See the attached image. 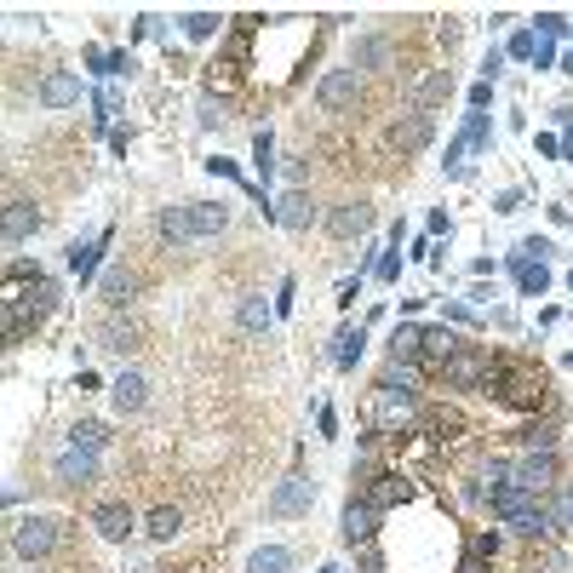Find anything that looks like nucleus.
Returning <instances> with one entry per match:
<instances>
[{"instance_id":"f257e3e1","label":"nucleus","mask_w":573,"mask_h":573,"mask_svg":"<svg viewBox=\"0 0 573 573\" xmlns=\"http://www.w3.org/2000/svg\"><path fill=\"white\" fill-rule=\"evenodd\" d=\"M487 396L510 401V407H539L545 401V373L533 368V361H493V373H487Z\"/></svg>"},{"instance_id":"f03ea898","label":"nucleus","mask_w":573,"mask_h":573,"mask_svg":"<svg viewBox=\"0 0 573 573\" xmlns=\"http://www.w3.org/2000/svg\"><path fill=\"white\" fill-rule=\"evenodd\" d=\"M52 545H58V522L52 516H18L12 522V556L41 562V556H52Z\"/></svg>"},{"instance_id":"7ed1b4c3","label":"nucleus","mask_w":573,"mask_h":573,"mask_svg":"<svg viewBox=\"0 0 573 573\" xmlns=\"http://www.w3.org/2000/svg\"><path fill=\"white\" fill-rule=\"evenodd\" d=\"M487 373H493V356H487V350H476V345H465L459 356H447L442 384H447V390H482Z\"/></svg>"},{"instance_id":"20e7f679","label":"nucleus","mask_w":573,"mask_h":573,"mask_svg":"<svg viewBox=\"0 0 573 573\" xmlns=\"http://www.w3.org/2000/svg\"><path fill=\"white\" fill-rule=\"evenodd\" d=\"M315 104H321L327 115H338V109H356V104H361V75H356V69H327V75L315 81Z\"/></svg>"},{"instance_id":"39448f33","label":"nucleus","mask_w":573,"mask_h":573,"mask_svg":"<svg viewBox=\"0 0 573 573\" xmlns=\"http://www.w3.org/2000/svg\"><path fill=\"white\" fill-rule=\"evenodd\" d=\"M516 487H528V493H551V487H562V465H556L551 447H539V453H522L516 459Z\"/></svg>"},{"instance_id":"423d86ee","label":"nucleus","mask_w":573,"mask_h":573,"mask_svg":"<svg viewBox=\"0 0 573 573\" xmlns=\"http://www.w3.org/2000/svg\"><path fill=\"white\" fill-rule=\"evenodd\" d=\"M92 528H97V539L127 545L132 533H138V516H132V505H127V499H104V505L92 510Z\"/></svg>"},{"instance_id":"0eeeda50","label":"nucleus","mask_w":573,"mask_h":573,"mask_svg":"<svg viewBox=\"0 0 573 573\" xmlns=\"http://www.w3.org/2000/svg\"><path fill=\"white\" fill-rule=\"evenodd\" d=\"M310 505H315V482L310 476H298V470H292L287 482H275L270 516H310Z\"/></svg>"},{"instance_id":"6e6552de","label":"nucleus","mask_w":573,"mask_h":573,"mask_svg":"<svg viewBox=\"0 0 573 573\" xmlns=\"http://www.w3.org/2000/svg\"><path fill=\"white\" fill-rule=\"evenodd\" d=\"M0 236H6V247H18V241L41 236V213H35L29 195H12L6 201V218H0Z\"/></svg>"},{"instance_id":"1a4fd4ad","label":"nucleus","mask_w":573,"mask_h":573,"mask_svg":"<svg viewBox=\"0 0 573 573\" xmlns=\"http://www.w3.org/2000/svg\"><path fill=\"white\" fill-rule=\"evenodd\" d=\"M368 229H373V206L368 201H338L333 213H327V236H333V241L368 236Z\"/></svg>"},{"instance_id":"9d476101","label":"nucleus","mask_w":573,"mask_h":573,"mask_svg":"<svg viewBox=\"0 0 573 573\" xmlns=\"http://www.w3.org/2000/svg\"><path fill=\"white\" fill-rule=\"evenodd\" d=\"M373 533H379V510H373L368 499H350L345 516H338V539L345 545H368Z\"/></svg>"},{"instance_id":"9b49d317","label":"nucleus","mask_w":573,"mask_h":573,"mask_svg":"<svg viewBox=\"0 0 573 573\" xmlns=\"http://www.w3.org/2000/svg\"><path fill=\"white\" fill-rule=\"evenodd\" d=\"M436 138V120L430 115H419V109H407V115L390 127V150H401V155H413V150H424V143Z\"/></svg>"},{"instance_id":"f8f14e48","label":"nucleus","mask_w":573,"mask_h":573,"mask_svg":"<svg viewBox=\"0 0 573 573\" xmlns=\"http://www.w3.org/2000/svg\"><path fill=\"white\" fill-rule=\"evenodd\" d=\"M407 493H413V482L401 476V470H379V476H368V487H361V499H368L373 510H390V505H401Z\"/></svg>"},{"instance_id":"ddd939ff","label":"nucleus","mask_w":573,"mask_h":573,"mask_svg":"<svg viewBox=\"0 0 573 573\" xmlns=\"http://www.w3.org/2000/svg\"><path fill=\"white\" fill-rule=\"evenodd\" d=\"M487 505H493V516H499V522H516L522 510L539 505V493H528V487H516V482H499L493 493H487Z\"/></svg>"},{"instance_id":"4468645a","label":"nucleus","mask_w":573,"mask_h":573,"mask_svg":"<svg viewBox=\"0 0 573 573\" xmlns=\"http://www.w3.org/2000/svg\"><path fill=\"white\" fill-rule=\"evenodd\" d=\"M459 350H465V338H459L453 333V327H424V368H436V373H442L447 368V356H459Z\"/></svg>"},{"instance_id":"2eb2a0df","label":"nucleus","mask_w":573,"mask_h":573,"mask_svg":"<svg viewBox=\"0 0 573 573\" xmlns=\"http://www.w3.org/2000/svg\"><path fill=\"white\" fill-rule=\"evenodd\" d=\"M109 401H115V413H138L143 401H150V379H143V373H120L115 384H109Z\"/></svg>"},{"instance_id":"dca6fc26","label":"nucleus","mask_w":573,"mask_h":573,"mask_svg":"<svg viewBox=\"0 0 573 573\" xmlns=\"http://www.w3.org/2000/svg\"><path fill=\"white\" fill-rule=\"evenodd\" d=\"M275 224H282V229H310V224H315V201H310V190H287L282 206H275Z\"/></svg>"},{"instance_id":"f3484780","label":"nucleus","mask_w":573,"mask_h":573,"mask_svg":"<svg viewBox=\"0 0 573 573\" xmlns=\"http://www.w3.org/2000/svg\"><path fill=\"white\" fill-rule=\"evenodd\" d=\"M41 104H46V109H69V104H81V75H69V69H52V75L41 81Z\"/></svg>"},{"instance_id":"a211bd4d","label":"nucleus","mask_w":573,"mask_h":573,"mask_svg":"<svg viewBox=\"0 0 573 573\" xmlns=\"http://www.w3.org/2000/svg\"><path fill=\"white\" fill-rule=\"evenodd\" d=\"M52 476H58V487H81V482H92V476H97V453H81V447H69V453L52 465Z\"/></svg>"},{"instance_id":"6ab92c4d","label":"nucleus","mask_w":573,"mask_h":573,"mask_svg":"<svg viewBox=\"0 0 573 573\" xmlns=\"http://www.w3.org/2000/svg\"><path fill=\"white\" fill-rule=\"evenodd\" d=\"M236 321H241V333H270V321H275V304H264V292H247V298L236 304Z\"/></svg>"},{"instance_id":"aec40b11","label":"nucleus","mask_w":573,"mask_h":573,"mask_svg":"<svg viewBox=\"0 0 573 573\" xmlns=\"http://www.w3.org/2000/svg\"><path fill=\"white\" fill-rule=\"evenodd\" d=\"M155 236L173 241V247L195 241V218H190V206H161V218H155Z\"/></svg>"},{"instance_id":"412c9836","label":"nucleus","mask_w":573,"mask_h":573,"mask_svg":"<svg viewBox=\"0 0 573 573\" xmlns=\"http://www.w3.org/2000/svg\"><path fill=\"white\" fill-rule=\"evenodd\" d=\"M97 292H104V304H115V310H120V304H132V298H138V275H132L127 264H115V270H104Z\"/></svg>"},{"instance_id":"4be33fe9","label":"nucleus","mask_w":573,"mask_h":573,"mask_svg":"<svg viewBox=\"0 0 573 573\" xmlns=\"http://www.w3.org/2000/svg\"><path fill=\"white\" fill-rule=\"evenodd\" d=\"M361 350H368V327H338V338H333V368H356V361H361Z\"/></svg>"},{"instance_id":"5701e85b","label":"nucleus","mask_w":573,"mask_h":573,"mask_svg":"<svg viewBox=\"0 0 573 573\" xmlns=\"http://www.w3.org/2000/svg\"><path fill=\"white\" fill-rule=\"evenodd\" d=\"M419 390V361H390L379 373V396H413Z\"/></svg>"},{"instance_id":"b1692460","label":"nucleus","mask_w":573,"mask_h":573,"mask_svg":"<svg viewBox=\"0 0 573 573\" xmlns=\"http://www.w3.org/2000/svg\"><path fill=\"white\" fill-rule=\"evenodd\" d=\"M109 247V229L97 241H69V275H81V282H92V270H97V252Z\"/></svg>"},{"instance_id":"393cba45","label":"nucleus","mask_w":573,"mask_h":573,"mask_svg":"<svg viewBox=\"0 0 573 573\" xmlns=\"http://www.w3.org/2000/svg\"><path fill=\"white\" fill-rule=\"evenodd\" d=\"M190 218H195V241H201V236H218V229L229 224V206H218V201H190Z\"/></svg>"},{"instance_id":"a878e982","label":"nucleus","mask_w":573,"mask_h":573,"mask_svg":"<svg viewBox=\"0 0 573 573\" xmlns=\"http://www.w3.org/2000/svg\"><path fill=\"white\" fill-rule=\"evenodd\" d=\"M424 356V327H396V333H390V361H419Z\"/></svg>"},{"instance_id":"bb28decb","label":"nucleus","mask_w":573,"mask_h":573,"mask_svg":"<svg viewBox=\"0 0 573 573\" xmlns=\"http://www.w3.org/2000/svg\"><path fill=\"white\" fill-rule=\"evenodd\" d=\"M447 92H453V81H447V69H436L430 81H419V87H413V109H419V115H430Z\"/></svg>"},{"instance_id":"cd10ccee","label":"nucleus","mask_w":573,"mask_h":573,"mask_svg":"<svg viewBox=\"0 0 573 573\" xmlns=\"http://www.w3.org/2000/svg\"><path fill=\"white\" fill-rule=\"evenodd\" d=\"M87 69H92V75H104V81H115V75H127V69H132V52H109V46H92V52H87Z\"/></svg>"},{"instance_id":"c85d7f7f","label":"nucleus","mask_w":573,"mask_h":573,"mask_svg":"<svg viewBox=\"0 0 573 573\" xmlns=\"http://www.w3.org/2000/svg\"><path fill=\"white\" fill-rule=\"evenodd\" d=\"M384 64H390V41H384V35H361V41H356V64H350V69L361 75V69H384Z\"/></svg>"},{"instance_id":"c756f323","label":"nucleus","mask_w":573,"mask_h":573,"mask_svg":"<svg viewBox=\"0 0 573 573\" xmlns=\"http://www.w3.org/2000/svg\"><path fill=\"white\" fill-rule=\"evenodd\" d=\"M510 528H516L522 539H545V533H556V516H551V505H533V510H522Z\"/></svg>"},{"instance_id":"7c9ffc66","label":"nucleus","mask_w":573,"mask_h":573,"mask_svg":"<svg viewBox=\"0 0 573 573\" xmlns=\"http://www.w3.org/2000/svg\"><path fill=\"white\" fill-rule=\"evenodd\" d=\"M287 568H292L287 545H259V551L247 556V573H287Z\"/></svg>"},{"instance_id":"2f4dec72","label":"nucleus","mask_w":573,"mask_h":573,"mask_svg":"<svg viewBox=\"0 0 573 573\" xmlns=\"http://www.w3.org/2000/svg\"><path fill=\"white\" fill-rule=\"evenodd\" d=\"M69 447H81V453H104V447H109V424L81 419L75 430H69Z\"/></svg>"},{"instance_id":"473e14b6","label":"nucleus","mask_w":573,"mask_h":573,"mask_svg":"<svg viewBox=\"0 0 573 573\" xmlns=\"http://www.w3.org/2000/svg\"><path fill=\"white\" fill-rule=\"evenodd\" d=\"M178 528H184V510H178V505H155L150 510V539H178Z\"/></svg>"},{"instance_id":"72a5a7b5","label":"nucleus","mask_w":573,"mask_h":573,"mask_svg":"<svg viewBox=\"0 0 573 573\" xmlns=\"http://www.w3.org/2000/svg\"><path fill=\"white\" fill-rule=\"evenodd\" d=\"M516 282H522V298H545V287H551V270H545V264L516 259Z\"/></svg>"},{"instance_id":"f704fd0d","label":"nucleus","mask_w":573,"mask_h":573,"mask_svg":"<svg viewBox=\"0 0 573 573\" xmlns=\"http://www.w3.org/2000/svg\"><path fill=\"white\" fill-rule=\"evenodd\" d=\"M115 109H120V92L115 87H97V97H92V132L115 127Z\"/></svg>"},{"instance_id":"c9c22d12","label":"nucleus","mask_w":573,"mask_h":573,"mask_svg":"<svg viewBox=\"0 0 573 573\" xmlns=\"http://www.w3.org/2000/svg\"><path fill=\"white\" fill-rule=\"evenodd\" d=\"M252 166H259L264 184H270V173H275V132H270V127L252 132Z\"/></svg>"},{"instance_id":"e433bc0d","label":"nucleus","mask_w":573,"mask_h":573,"mask_svg":"<svg viewBox=\"0 0 573 573\" xmlns=\"http://www.w3.org/2000/svg\"><path fill=\"white\" fill-rule=\"evenodd\" d=\"M218 23H224L218 12H190V18H184V35H190V41H213Z\"/></svg>"},{"instance_id":"4c0bfd02","label":"nucleus","mask_w":573,"mask_h":573,"mask_svg":"<svg viewBox=\"0 0 573 573\" xmlns=\"http://www.w3.org/2000/svg\"><path fill=\"white\" fill-rule=\"evenodd\" d=\"M516 259H528V264H551V259H556V241H551V236H528V241L516 247Z\"/></svg>"},{"instance_id":"58836bf2","label":"nucleus","mask_w":573,"mask_h":573,"mask_svg":"<svg viewBox=\"0 0 573 573\" xmlns=\"http://www.w3.org/2000/svg\"><path fill=\"white\" fill-rule=\"evenodd\" d=\"M551 516H556V533H562V528H573V482H562V487H556V505H551Z\"/></svg>"},{"instance_id":"ea45409f","label":"nucleus","mask_w":573,"mask_h":573,"mask_svg":"<svg viewBox=\"0 0 573 573\" xmlns=\"http://www.w3.org/2000/svg\"><path fill=\"white\" fill-rule=\"evenodd\" d=\"M533 29H539V41H556V35H568L573 23L562 18V12H539V18H533Z\"/></svg>"},{"instance_id":"a19ab883","label":"nucleus","mask_w":573,"mask_h":573,"mask_svg":"<svg viewBox=\"0 0 573 573\" xmlns=\"http://www.w3.org/2000/svg\"><path fill=\"white\" fill-rule=\"evenodd\" d=\"M424 430H436V442H447V430H459V419L447 407H430L424 413Z\"/></svg>"},{"instance_id":"79ce46f5","label":"nucleus","mask_w":573,"mask_h":573,"mask_svg":"<svg viewBox=\"0 0 573 573\" xmlns=\"http://www.w3.org/2000/svg\"><path fill=\"white\" fill-rule=\"evenodd\" d=\"M551 442H556L551 424H528V430H522V447H528V453H539V447H551Z\"/></svg>"},{"instance_id":"37998d69","label":"nucleus","mask_w":573,"mask_h":573,"mask_svg":"<svg viewBox=\"0 0 573 573\" xmlns=\"http://www.w3.org/2000/svg\"><path fill=\"white\" fill-rule=\"evenodd\" d=\"M229 120V97H201V127H218Z\"/></svg>"},{"instance_id":"c03bdc74","label":"nucleus","mask_w":573,"mask_h":573,"mask_svg":"<svg viewBox=\"0 0 573 573\" xmlns=\"http://www.w3.org/2000/svg\"><path fill=\"white\" fill-rule=\"evenodd\" d=\"M533 52H539V41H533V35H528V29H522V35H510V46H505V58H533Z\"/></svg>"},{"instance_id":"a18cd8bd","label":"nucleus","mask_w":573,"mask_h":573,"mask_svg":"<svg viewBox=\"0 0 573 573\" xmlns=\"http://www.w3.org/2000/svg\"><path fill=\"white\" fill-rule=\"evenodd\" d=\"M206 173H213V178H236V184L247 190V178H241V166H236V161H224V155H213V161H206Z\"/></svg>"},{"instance_id":"49530a36","label":"nucleus","mask_w":573,"mask_h":573,"mask_svg":"<svg viewBox=\"0 0 573 573\" xmlns=\"http://www.w3.org/2000/svg\"><path fill=\"white\" fill-rule=\"evenodd\" d=\"M442 315H447V321H453V327H476V310H470V304H442Z\"/></svg>"},{"instance_id":"de8ad7c7","label":"nucleus","mask_w":573,"mask_h":573,"mask_svg":"<svg viewBox=\"0 0 573 573\" xmlns=\"http://www.w3.org/2000/svg\"><path fill=\"white\" fill-rule=\"evenodd\" d=\"M556 120H562V161H573V109H556Z\"/></svg>"},{"instance_id":"09e8293b","label":"nucleus","mask_w":573,"mask_h":573,"mask_svg":"<svg viewBox=\"0 0 573 573\" xmlns=\"http://www.w3.org/2000/svg\"><path fill=\"white\" fill-rule=\"evenodd\" d=\"M499 75H505V52H499V46H493V52L482 58V81H499Z\"/></svg>"},{"instance_id":"8fccbe9b","label":"nucleus","mask_w":573,"mask_h":573,"mask_svg":"<svg viewBox=\"0 0 573 573\" xmlns=\"http://www.w3.org/2000/svg\"><path fill=\"white\" fill-rule=\"evenodd\" d=\"M379 275H384V282H396V275H401V252H396V247L379 252Z\"/></svg>"},{"instance_id":"3c124183","label":"nucleus","mask_w":573,"mask_h":573,"mask_svg":"<svg viewBox=\"0 0 573 573\" xmlns=\"http://www.w3.org/2000/svg\"><path fill=\"white\" fill-rule=\"evenodd\" d=\"M292 292H298V282H292V275H287V282L275 287V315H287V310H292Z\"/></svg>"},{"instance_id":"603ef678","label":"nucleus","mask_w":573,"mask_h":573,"mask_svg":"<svg viewBox=\"0 0 573 573\" xmlns=\"http://www.w3.org/2000/svg\"><path fill=\"white\" fill-rule=\"evenodd\" d=\"M493 104V81H476V87H470V109H487Z\"/></svg>"},{"instance_id":"864d4df0","label":"nucleus","mask_w":573,"mask_h":573,"mask_svg":"<svg viewBox=\"0 0 573 573\" xmlns=\"http://www.w3.org/2000/svg\"><path fill=\"white\" fill-rule=\"evenodd\" d=\"M533 143H539V155H545V161H556V155H562V138H551V132H539Z\"/></svg>"},{"instance_id":"5fc2aeb1","label":"nucleus","mask_w":573,"mask_h":573,"mask_svg":"<svg viewBox=\"0 0 573 573\" xmlns=\"http://www.w3.org/2000/svg\"><path fill=\"white\" fill-rule=\"evenodd\" d=\"M493 213H522V190H505V195L493 201Z\"/></svg>"},{"instance_id":"6e6d98bb","label":"nucleus","mask_w":573,"mask_h":573,"mask_svg":"<svg viewBox=\"0 0 573 573\" xmlns=\"http://www.w3.org/2000/svg\"><path fill=\"white\" fill-rule=\"evenodd\" d=\"M556 64V41H539V52H533V69H551Z\"/></svg>"},{"instance_id":"4d7b16f0","label":"nucleus","mask_w":573,"mask_h":573,"mask_svg":"<svg viewBox=\"0 0 573 573\" xmlns=\"http://www.w3.org/2000/svg\"><path fill=\"white\" fill-rule=\"evenodd\" d=\"M315 430L333 436V430H338V413H333V407H321V413H315Z\"/></svg>"},{"instance_id":"13d9d810","label":"nucleus","mask_w":573,"mask_h":573,"mask_svg":"<svg viewBox=\"0 0 573 573\" xmlns=\"http://www.w3.org/2000/svg\"><path fill=\"white\" fill-rule=\"evenodd\" d=\"M356 292H361V275H350V282H338V304H356Z\"/></svg>"},{"instance_id":"bf43d9fd","label":"nucleus","mask_w":573,"mask_h":573,"mask_svg":"<svg viewBox=\"0 0 573 573\" xmlns=\"http://www.w3.org/2000/svg\"><path fill=\"white\" fill-rule=\"evenodd\" d=\"M430 236H453V218H447V213H430Z\"/></svg>"},{"instance_id":"052dcab7","label":"nucleus","mask_w":573,"mask_h":573,"mask_svg":"<svg viewBox=\"0 0 573 573\" xmlns=\"http://www.w3.org/2000/svg\"><path fill=\"white\" fill-rule=\"evenodd\" d=\"M459 573H487V556H476V551H470L465 562H459Z\"/></svg>"},{"instance_id":"680f3d73","label":"nucleus","mask_w":573,"mask_h":573,"mask_svg":"<svg viewBox=\"0 0 573 573\" xmlns=\"http://www.w3.org/2000/svg\"><path fill=\"white\" fill-rule=\"evenodd\" d=\"M562 75H573V52H568V58H562Z\"/></svg>"},{"instance_id":"e2e57ef3","label":"nucleus","mask_w":573,"mask_h":573,"mask_svg":"<svg viewBox=\"0 0 573 573\" xmlns=\"http://www.w3.org/2000/svg\"><path fill=\"white\" fill-rule=\"evenodd\" d=\"M321 573H345V568H321Z\"/></svg>"},{"instance_id":"0e129e2a","label":"nucleus","mask_w":573,"mask_h":573,"mask_svg":"<svg viewBox=\"0 0 573 573\" xmlns=\"http://www.w3.org/2000/svg\"><path fill=\"white\" fill-rule=\"evenodd\" d=\"M568 368H573V356H568Z\"/></svg>"}]
</instances>
